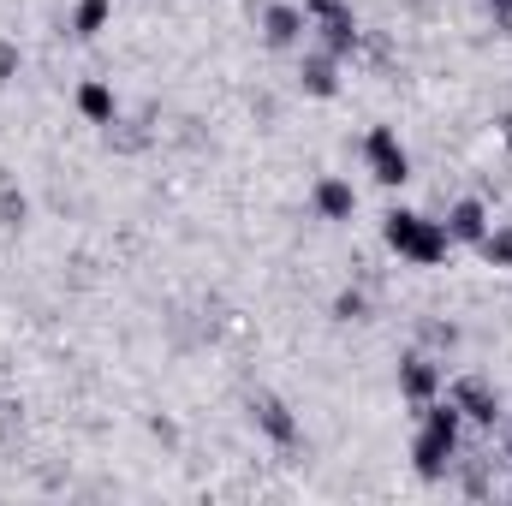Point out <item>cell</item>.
<instances>
[{
  "mask_svg": "<svg viewBox=\"0 0 512 506\" xmlns=\"http://www.w3.org/2000/svg\"><path fill=\"white\" fill-rule=\"evenodd\" d=\"M459 429H465V417H459L453 399H429V405H423V429H417V441H411V465H417L423 483H441V477L453 471V459H459Z\"/></svg>",
  "mask_w": 512,
  "mask_h": 506,
  "instance_id": "cell-1",
  "label": "cell"
},
{
  "mask_svg": "<svg viewBox=\"0 0 512 506\" xmlns=\"http://www.w3.org/2000/svg\"><path fill=\"white\" fill-rule=\"evenodd\" d=\"M382 239H387L393 256H405V262H417V268H435V262H447V251H453L447 227L429 221V215H417V209H387Z\"/></svg>",
  "mask_w": 512,
  "mask_h": 506,
  "instance_id": "cell-2",
  "label": "cell"
},
{
  "mask_svg": "<svg viewBox=\"0 0 512 506\" xmlns=\"http://www.w3.org/2000/svg\"><path fill=\"white\" fill-rule=\"evenodd\" d=\"M364 161H370L376 185H405V179H411V149L399 143L393 126H370V137H364Z\"/></svg>",
  "mask_w": 512,
  "mask_h": 506,
  "instance_id": "cell-3",
  "label": "cell"
},
{
  "mask_svg": "<svg viewBox=\"0 0 512 506\" xmlns=\"http://www.w3.org/2000/svg\"><path fill=\"white\" fill-rule=\"evenodd\" d=\"M447 399H453L459 417L477 423V429H495V417H501V393H495L483 376H459L453 387H447Z\"/></svg>",
  "mask_w": 512,
  "mask_h": 506,
  "instance_id": "cell-4",
  "label": "cell"
},
{
  "mask_svg": "<svg viewBox=\"0 0 512 506\" xmlns=\"http://www.w3.org/2000/svg\"><path fill=\"white\" fill-rule=\"evenodd\" d=\"M251 423L274 441V447H292V441H298V417H292V405H286L280 393H256L251 399Z\"/></svg>",
  "mask_w": 512,
  "mask_h": 506,
  "instance_id": "cell-5",
  "label": "cell"
},
{
  "mask_svg": "<svg viewBox=\"0 0 512 506\" xmlns=\"http://www.w3.org/2000/svg\"><path fill=\"white\" fill-rule=\"evenodd\" d=\"M399 393H405L411 405H429V399H441V364H435L429 352H411V358H399Z\"/></svg>",
  "mask_w": 512,
  "mask_h": 506,
  "instance_id": "cell-6",
  "label": "cell"
},
{
  "mask_svg": "<svg viewBox=\"0 0 512 506\" xmlns=\"http://www.w3.org/2000/svg\"><path fill=\"white\" fill-rule=\"evenodd\" d=\"M304 30H310V12H304V6H292V0H280V6H268V12H262V36H268V48H298V42H304Z\"/></svg>",
  "mask_w": 512,
  "mask_h": 506,
  "instance_id": "cell-7",
  "label": "cell"
},
{
  "mask_svg": "<svg viewBox=\"0 0 512 506\" xmlns=\"http://www.w3.org/2000/svg\"><path fill=\"white\" fill-rule=\"evenodd\" d=\"M298 90L310 96V102H334L340 96V60L322 48V54H304V66H298Z\"/></svg>",
  "mask_w": 512,
  "mask_h": 506,
  "instance_id": "cell-8",
  "label": "cell"
},
{
  "mask_svg": "<svg viewBox=\"0 0 512 506\" xmlns=\"http://www.w3.org/2000/svg\"><path fill=\"white\" fill-rule=\"evenodd\" d=\"M310 203H316V215H322V221H334V227L358 215V191H352V179H334V173H328V179H316Z\"/></svg>",
  "mask_w": 512,
  "mask_h": 506,
  "instance_id": "cell-9",
  "label": "cell"
},
{
  "mask_svg": "<svg viewBox=\"0 0 512 506\" xmlns=\"http://www.w3.org/2000/svg\"><path fill=\"white\" fill-rule=\"evenodd\" d=\"M310 24H316L322 48H328L334 60H346V54L358 48V18H352V6H334V12H322V18H310Z\"/></svg>",
  "mask_w": 512,
  "mask_h": 506,
  "instance_id": "cell-10",
  "label": "cell"
},
{
  "mask_svg": "<svg viewBox=\"0 0 512 506\" xmlns=\"http://www.w3.org/2000/svg\"><path fill=\"white\" fill-rule=\"evenodd\" d=\"M441 227H447V239H453V245H477V239L489 233V209H483L477 197H459V203L447 209V221H441Z\"/></svg>",
  "mask_w": 512,
  "mask_h": 506,
  "instance_id": "cell-11",
  "label": "cell"
},
{
  "mask_svg": "<svg viewBox=\"0 0 512 506\" xmlns=\"http://www.w3.org/2000/svg\"><path fill=\"white\" fill-rule=\"evenodd\" d=\"M78 114H84L90 126H114V120H120V102H114V90H108L102 78H84V84H78Z\"/></svg>",
  "mask_w": 512,
  "mask_h": 506,
  "instance_id": "cell-12",
  "label": "cell"
},
{
  "mask_svg": "<svg viewBox=\"0 0 512 506\" xmlns=\"http://www.w3.org/2000/svg\"><path fill=\"white\" fill-rule=\"evenodd\" d=\"M108 18H114V0H78L72 6V36L78 42H96L108 30Z\"/></svg>",
  "mask_w": 512,
  "mask_h": 506,
  "instance_id": "cell-13",
  "label": "cell"
},
{
  "mask_svg": "<svg viewBox=\"0 0 512 506\" xmlns=\"http://www.w3.org/2000/svg\"><path fill=\"white\" fill-rule=\"evenodd\" d=\"M477 251H483L489 268H512V221H507V227H495V221H489V233L477 239Z\"/></svg>",
  "mask_w": 512,
  "mask_h": 506,
  "instance_id": "cell-14",
  "label": "cell"
},
{
  "mask_svg": "<svg viewBox=\"0 0 512 506\" xmlns=\"http://www.w3.org/2000/svg\"><path fill=\"white\" fill-rule=\"evenodd\" d=\"M364 316H370V292L346 286V292L334 298V322H364Z\"/></svg>",
  "mask_w": 512,
  "mask_h": 506,
  "instance_id": "cell-15",
  "label": "cell"
},
{
  "mask_svg": "<svg viewBox=\"0 0 512 506\" xmlns=\"http://www.w3.org/2000/svg\"><path fill=\"white\" fill-rule=\"evenodd\" d=\"M24 221H30L24 191H18V185H0V227H24Z\"/></svg>",
  "mask_w": 512,
  "mask_h": 506,
  "instance_id": "cell-16",
  "label": "cell"
},
{
  "mask_svg": "<svg viewBox=\"0 0 512 506\" xmlns=\"http://www.w3.org/2000/svg\"><path fill=\"white\" fill-rule=\"evenodd\" d=\"M18 66H24V54H18V42H0V90L18 78Z\"/></svg>",
  "mask_w": 512,
  "mask_h": 506,
  "instance_id": "cell-17",
  "label": "cell"
},
{
  "mask_svg": "<svg viewBox=\"0 0 512 506\" xmlns=\"http://www.w3.org/2000/svg\"><path fill=\"white\" fill-rule=\"evenodd\" d=\"M149 435H155V441H167V447H173V441H179V423H173V417H149Z\"/></svg>",
  "mask_w": 512,
  "mask_h": 506,
  "instance_id": "cell-18",
  "label": "cell"
},
{
  "mask_svg": "<svg viewBox=\"0 0 512 506\" xmlns=\"http://www.w3.org/2000/svg\"><path fill=\"white\" fill-rule=\"evenodd\" d=\"M429 340H435V346H459V328H453V322H429Z\"/></svg>",
  "mask_w": 512,
  "mask_h": 506,
  "instance_id": "cell-19",
  "label": "cell"
},
{
  "mask_svg": "<svg viewBox=\"0 0 512 506\" xmlns=\"http://www.w3.org/2000/svg\"><path fill=\"white\" fill-rule=\"evenodd\" d=\"M489 12H495V30L512 36V0H489Z\"/></svg>",
  "mask_w": 512,
  "mask_h": 506,
  "instance_id": "cell-20",
  "label": "cell"
},
{
  "mask_svg": "<svg viewBox=\"0 0 512 506\" xmlns=\"http://www.w3.org/2000/svg\"><path fill=\"white\" fill-rule=\"evenodd\" d=\"M334 6H346V0H304V12H310V18H322V12H334Z\"/></svg>",
  "mask_w": 512,
  "mask_h": 506,
  "instance_id": "cell-21",
  "label": "cell"
}]
</instances>
